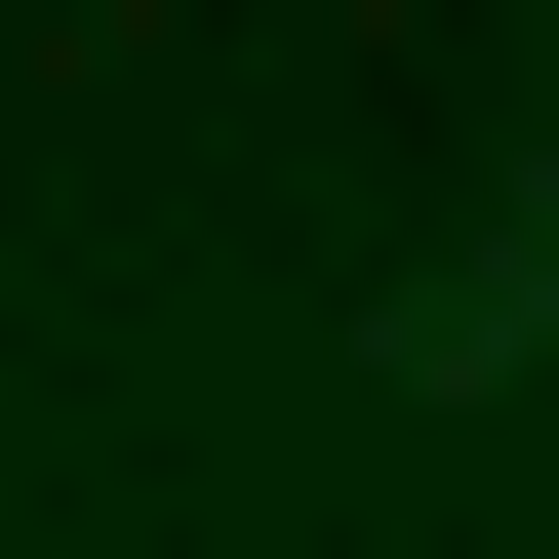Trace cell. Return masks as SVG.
<instances>
[{
	"label": "cell",
	"instance_id": "cell-1",
	"mask_svg": "<svg viewBox=\"0 0 559 559\" xmlns=\"http://www.w3.org/2000/svg\"><path fill=\"white\" fill-rule=\"evenodd\" d=\"M440 400H559V160H520V240H440V320H400Z\"/></svg>",
	"mask_w": 559,
	"mask_h": 559
}]
</instances>
